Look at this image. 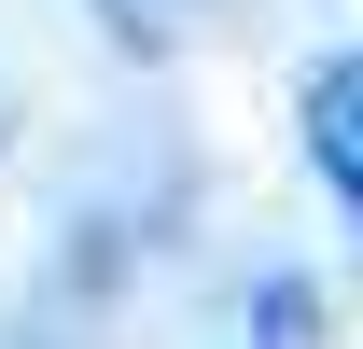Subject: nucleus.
Masks as SVG:
<instances>
[{
  "mask_svg": "<svg viewBox=\"0 0 363 349\" xmlns=\"http://www.w3.org/2000/svg\"><path fill=\"white\" fill-rule=\"evenodd\" d=\"M308 168L335 182V210L363 223V56H321L308 70Z\"/></svg>",
  "mask_w": 363,
  "mask_h": 349,
  "instance_id": "1",
  "label": "nucleus"
},
{
  "mask_svg": "<svg viewBox=\"0 0 363 349\" xmlns=\"http://www.w3.org/2000/svg\"><path fill=\"white\" fill-rule=\"evenodd\" d=\"M252 336H266V349H308V279H266V294H252Z\"/></svg>",
  "mask_w": 363,
  "mask_h": 349,
  "instance_id": "2",
  "label": "nucleus"
}]
</instances>
